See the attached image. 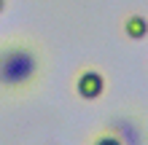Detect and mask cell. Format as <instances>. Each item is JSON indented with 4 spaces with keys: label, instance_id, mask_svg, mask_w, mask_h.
<instances>
[{
    "label": "cell",
    "instance_id": "cell-1",
    "mask_svg": "<svg viewBox=\"0 0 148 145\" xmlns=\"http://www.w3.org/2000/svg\"><path fill=\"white\" fill-rule=\"evenodd\" d=\"M49 73V54L30 35H8L0 40V99L24 102L35 97Z\"/></svg>",
    "mask_w": 148,
    "mask_h": 145
},
{
    "label": "cell",
    "instance_id": "cell-2",
    "mask_svg": "<svg viewBox=\"0 0 148 145\" xmlns=\"http://www.w3.org/2000/svg\"><path fill=\"white\" fill-rule=\"evenodd\" d=\"M70 86H73V94L81 102H97V99L105 97V91H108V75H105L102 67L84 65V67L75 70Z\"/></svg>",
    "mask_w": 148,
    "mask_h": 145
},
{
    "label": "cell",
    "instance_id": "cell-3",
    "mask_svg": "<svg viewBox=\"0 0 148 145\" xmlns=\"http://www.w3.org/2000/svg\"><path fill=\"white\" fill-rule=\"evenodd\" d=\"M121 30L129 40H145L148 38V19L143 14H127L121 22Z\"/></svg>",
    "mask_w": 148,
    "mask_h": 145
},
{
    "label": "cell",
    "instance_id": "cell-4",
    "mask_svg": "<svg viewBox=\"0 0 148 145\" xmlns=\"http://www.w3.org/2000/svg\"><path fill=\"white\" fill-rule=\"evenodd\" d=\"M86 145H127V142H124V137H121V134L108 124V126H102V129H97L94 134H89V142H86Z\"/></svg>",
    "mask_w": 148,
    "mask_h": 145
},
{
    "label": "cell",
    "instance_id": "cell-5",
    "mask_svg": "<svg viewBox=\"0 0 148 145\" xmlns=\"http://www.w3.org/2000/svg\"><path fill=\"white\" fill-rule=\"evenodd\" d=\"M5 5H8V0H0V16L5 14Z\"/></svg>",
    "mask_w": 148,
    "mask_h": 145
}]
</instances>
